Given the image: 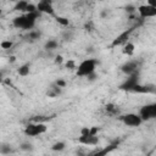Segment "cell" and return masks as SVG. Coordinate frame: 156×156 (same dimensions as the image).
Here are the masks:
<instances>
[{
    "label": "cell",
    "instance_id": "cell-10",
    "mask_svg": "<svg viewBox=\"0 0 156 156\" xmlns=\"http://www.w3.org/2000/svg\"><path fill=\"white\" fill-rule=\"evenodd\" d=\"M78 143L83 144V145H98L99 144V138H98V135H91V134L79 135Z\"/></svg>",
    "mask_w": 156,
    "mask_h": 156
},
{
    "label": "cell",
    "instance_id": "cell-23",
    "mask_svg": "<svg viewBox=\"0 0 156 156\" xmlns=\"http://www.w3.org/2000/svg\"><path fill=\"white\" fill-rule=\"evenodd\" d=\"M62 37H63V39L65 40H71V38H72V32H66V33H62Z\"/></svg>",
    "mask_w": 156,
    "mask_h": 156
},
{
    "label": "cell",
    "instance_id": "cell-25",
    "mask_svg": "<svg viewBox=\"0 0 156 156\" xmlns=\"http://www.w3.org/2000/svg\"><path fill=\"white\" fill-rule=\"evenodd\" d=\"M66 67H67V68H77L74 61H67V62H66Z\"/></svg>",
    "mask_w": 156,
    "mask_h": 156
},
{
    "label": "cell",
    "instance_id": "cell-20",
    "mask_svg": "<svg viewBox=\"0 0 156 156\" xmlns=\"http://www.w3.org/2000/svg\"><path fill=\"white\" fill-rule=\"evenodd\" d=\"M41 37V34H40V32H38V30H30L29 32V35H28V38L30 39V40H37V39H39Z\"/></svg>",
    "mask_w": 156,
    "mask_h": 156
},
{
    "label": "cell",
    "instance_id": "cell-9",
    "mask_svg": "<svg viewBox=\"0 0 156 156\" xmlns=\"http://www.w3.org/2000/svg\"><path fill=\"white\" fill-rule=\"evenodd\" d=\"M136 68H138L136 61H127L126 63H123L121 66V71L123 73H126L127 76H130V74L136 73Z\"/></svg>",
    "mask_w": 156,
    "mask_h": 156
},
{
    "label": "cell",
    "instance_id": "cell-16",
    "mask_svg": "<svg viewBox=\"0 0 156 156\" xmlns=\"http://www.w3.org/2000/svg\"><path fill=\"white\" fill-rule=\"evenodd\" d=\"M66 149V143L65 141H56L55 144L51 145V150L52 151H62Z\"/></svg>",
    "mask_w": 156,
    "mask_h": 156
},
{
    "label": "cell",
    "instance_id": "cell-17",
    "mask_svg": "<svg viewBox=\"0 0 156 156\" xmlns=\"http://www.w3.org/2000/svg\"><path fill=\"white\" fill-rule=\"evenodd\" d=\"M55 20H56V22H57L58 24H61V26H63V27H66V26L69 24V21H68L67 17H63V16H56Z\"/></svg>",
    "mask_w": 156,
    "mask_h": 156
},
{
    "label": "cell",
    "instance_id": "cell-26",
    "mask_svg": "<svg viewBox=\"0 0 156 156\" xmlns=\"http://www.w3.org/2000/svg\"><path fill=\"white\" fill-rule=\"evenodd\" d=\"M55 83H56L60 88H65V87H66V82H65V80H62V79H58V80H56Z\"/></svg>",
    "mask_w": 156,
    "mask_h": 156
},
{
    "label": "cell",
    "instance_id": "cell-33",
    "mask_svg": "<svg viewBox=\"0 0 156 156\" xmlns=\"http://www.w3.org/2000/svg\"><path fill=\"white\" fill-rule=\"evenodd\" d=\"M96 1H101V0H96Z\"/></svg>",
    "mask_w": 156,
    "mask_h": 156
},
{
    "label": "cell",
    "instance_id": "cell-13",
    "mask_svg": "<svg viewBox=\"0 0 156 156\" xmlns=\"http://www.w3.org/2000/svg\"><path fill=\"white\" fill-rule=\"evenodd\" d=\"M28 4H29V2H28L27 0H18V1L16 2V5L13 6V10H15V11H22V12H26Z\"/></svg>",
    "mask_w": 156,
    "mask_h": 156
},
{
    "label": "cell",
    "instance_id": "cell-3",
    "mask_svg": "<svg viewBox=\"0 0 156 156\" xmlns=\"http://www.w3.org/2000/svg\"><path fill=\"white\" fill-rule=\"evenodd\" d=\"M119 119H121V122L124 126L130 127V128L139 127L144 122V119L141 118V116L139 113H133V112H129V113H126V115L119 116Z\"/></svg>",
    "mask_w": 156,
    "mask_h": 156
},
{
    "label": "cell",
    "instance_id": "cell-28",
    "mask_svg": "<svg viewBox=\"0 0 156 156\" xmlns=\"http://www.w3.org/2000/svg\"><path fill=\"white\" fill-rule=\"evenodd\" d=\"M87 78H88V79H89V80H94V79H95V78H96V73H95V72H94V73H91V74H89V76H88V77H87Z\"/></svg>",
    "mask_w": 156,
    "mask_h": 156
},
{
    "label": "cell",
    "instance_id": "cell-4",
    "mask_svg": "<svg viewBox=\"0 0 156 156\" xmlns=\"http://www.w3.org/2000/svg\"><path fill=\"white\" fill-rule=\"evenodd\" d=\"M46 130H48V127H46V124H44V123H29L28 126H26V128H24V134H26V136H38V135H41V134H44V133H46Z\"/></svg>",
    "mask_w": 156,
    "mask_h": 156
},
{
    "label": "cell",
    "instance_id": "cell-7",
    "mask_svg": "<svg viewBox=\"0 0 156 156\" xmlns=\"http://www.w3.org/2000/svg\"><path fill=\"white\" fill-rule=\"evenodd\" d=\"M37 9H38V11L40 13L55 16V10H54L52 1L51 0H39L37 2Z\"/></svg>",
    "mask_w": 156,
    "mask_h": 156
},
{
    "label": "cell",
    "instance_id": "cell-5",
    "mask_svg": "<svg viewBox=\"0 0 156 156\" xmlns=\"http://www.w3.org/2000/svg\"><path fill=\"white\" fill-rule=\"evenodd\" d=\"M139 115L141 116V118L144 121H149V119L156 118V102L144 105L139 110Z\"/></svg>",
    "mask_w": 156,
    "mask_h": 156
},
{
    "label": "cell",
    "instance_id": "cell-22",
    "mask_svg": "<svg viewBox=\"0 0 156 156\" xmlns=\"http://www.w3.org/2000/svg\"><path fill=\"white\" fill-rule=\"evenodd\" d=\"M79 134L80 135H88V134H90V127H82L80 130H79Z\"/></svg>",
    "mask_w": 156,
    "mask_h": 156
},
{
    "label": "cell",
    "instance_id": "cell-27",
    "mask_svg": "<svg viewBox=\"0 0 156 156\" xmlns=\"http://www.w3.org/2000/svg\"><path fill=\"white\" fill-rule=\"evenodd\" d=\"M62 62H63V57H62L61 55H57V56L55 57V63H58V65H60V63H62Z\"/></svg>",
    "mask_w": 156,
    "mask_h": 156
},
{
    "label": "cell",
    "instance_id": "cell-12",
    "mask_svg": "<svg viewBox=\"0 0 156 156\" xmlns=\"http://www.w3.org/2000/svg\"><path fill=\"white\" fill-rule=\"evenodd\" d=\"M17 73L21 76V77H27L29 73H30V65L29 63H23L18 67L17 69Z\"/></svg>",
    "mask_w": 156,
    "mask_h": 156
},
{
    "label": "cell",
    "instance_id": "cell-32",
    "mask_svg": "<svg viewBox=\"0 0 156 156\" xmlns=\"http://www.w3.org/2000/svg\"><path fill=\"white\" fill-rule=\"evenodd\" d=\"M9 60H10V62H15V61H16V57H15V56H10Z\"/></svg>",
    "mask_w": 156,
    "mask_h": 156
},
{
    "label": "cell",
    "instance_id": "cell-14",
    "mask_svg": "<svg viewBox=\"0 0 156 156\" xmlns=\"http://www.w3.org/2000/svg\"><path fill=\"white\" fill-rule=\"evenodd\" d=\"M57 46H58V43H57V40H55V39H49V40L45 43V45H44L45 50H48V51L55 50V49H57Z\"/></svg>",
    "mask_w": 156,
    "mask_h": 156
},
{
    "label": "cell",
    "instance_id": "cell-31",
    "mask_svg": "<svg viewBox=\"0 0 156 156\" xmlns=\"http://www.w3.org/2000/svg\"><path fill=\"white\" fill-rule=\"evenodd\" d=\"M107 13H108V12H107V10H104V11L101 12V15H100V16L104 18V17H106V16H107Z\"/></svg>",
    "mask_w": 156,
    "mask_h": 156
},
{
    "label": "cell",
    "instance_id": "cell-8",
    "mask_svg": "<svg viewBox=\"0 0 156 156\" xmlns=\"http://www.w3.org/2000/svg\"><path fill=\"white\" fill-rule=\"evenodd\" d=\"M139 84V78H138V74L134 73V74H130L129 78H127V80L119 85V89L121 90H128V91H133L134 87Z\"/></svg>",
    "mask_w": 156,
    "mask_h": 156
},
{
    "label": "cell",
    "instance_id": "cell-11",
    "mask_svg": "<svg viewBox=\"0 0 156 156\" xmlns=\"http://www.w3.org/2000/svg\"><path fill=\"white\" fill-rule=\"evenodd\" d=\"M122 52L124 55H127V56H133L134 52H135V45L133 43H130V41H127L124 44L123 49H122Z\"/></svg>",
    "mask_w": 156,
    "mask_h": 156
},
{
    "label": "cell",
    "instance_id": "cell-29",
    "mask_svg": "<svg viewBox=\"0 0 156 156\" xmlns=\"http://www.w3.org/2000/svg\"><path fill=\"white\" fill-rule=\"evenodd\" d=\"M106 110H108V111H113V110H115V107H113V105H112V104H107V105H106Z\"/></svg>",
    "mask_w": 156,
    "mask_h": 156
},
{
    "label": "cell",
    "instance_id": "cell-24",
    "mask_svg": "<svg viewBox=\"0 0 156 156\" xmlns=\"http://www.w3.org/2000/svg\"><path fill=\"white\" fill-rule=\"evenodd\" d=\"M98 133H99V127H90V134L91 135H98Z\"/></svg>",
    "mask_w": 156,
    "mask_h": 156
},
{
    "label": "cell",
    "instance_id": "cell-15",
    "mask_svg": "<svg viewBox=\"0 0 156 156\" xmlns=\"http://www.w3.org/2000/svg\"><path fill=\"white\" fill-rule=\"evenodd\" d=\"M12 151L13 150H12V147H11L10 144L1 143V145H0V155H10Z\"/></svg>",
    "mask_w": 156,
    "mask_h": 156
},
{
    "label": "cell",
    "instance_id": "cell-6",
    "mask_svg": "<svg viewBox=\"0 0 156 156\" xmlns=\"http://www.w3.org/2000/svg\"><path fill=\"white\" fill-rule=\"evenodd\" d=\"M136 11H138V13L141 18H154V17H156V7L151 6L149 4L138 6Z\"/></svg>",
    "mask_w": 156,
    "mask_h": 156
},
{
    "label": "cell",
    "instance_id": "cell-18",
    "mask_svg": "<svg viewBox=\"0 0 156 156\" xmlns=\"http://www.w3.org/2000/svg\"><path fill=\"white\" fill-rule=\"evenodd\" d=\"M128 37V33L126 32V33H123V34H121L119 37H117L115 40H113V43H112V46H116V45H119L122 41H124L126 40V38Z\"/></svg>",
    "mask_w": 156,
    "mask_h": 156
},
{
    "label": "cell",
    "instance_id": "cell-2",
    "mask_svg": "<svg viewBox=\"0 0 156 156\" xmlns=\"http://www.w3.org/2000/svg\"><path fill=\"white\" fill-rule=\"evenodd\" d=\"M98 61L94 58H85L83 60L76 68V74L78 77H88L89 74L94 73L96 69Z\"/></svg>",
    "mask_w": 156,
    "mask_h": 156
},
{
    "label": "cell",
    "instance_id": "cell-1",
    "mask_svg": "<svg viewBox=\"0 0 156 156\" xmlns=\"http://www.w3.org/2000/svg\"><path fill=\"white\" fill-rule=\"evenodd\" d=\"M39 16H40V12L39 11L29 12V13H26V15H21V16H17V17L13 18L12 24H13V27H16L18 29L29 30V29H33L34 28L35 22H37V18Z\"/></svg>",
    "mask_w": 156,
    "mask_h": 156
},
{
    "label": "cell",
    "instance_id": "cell-21",
    "mask_svg": "<svg viewBox=\"0 0 156 156\" xmlns=\"http://www.w3.org/2000/svg\"><path fill=\"white\" fill-rule=\"evenodd\" d=\"M12 45H13V43L10 41V40H2V41L0 43V46H1V49H4V50H9V49H11Z\"/></svg>",
    "mask_w": 156,
    "mask_h": 156
},
{
    "label": "cell",
    "instance_id": "cell-30",
    "mask_svg": "<svg viewBox=\"0 0 156 156\" xmlns=\"http://www.w3.org/2000/svg\"><path fill=\"white\" fill-rule=\"evenodd\" d=\"M147 4L151 5V6H155V7H156V0H147Z\"/></svg>",
    "mask_w": 156,
    "mask_h": 156
},
{
    "label": "cell",
    "instance_id": "cell-19",
    "mask_svg": "<svg viewBox=\"0 0 156 156\" xmlns=\"http://www.w3.org/2000/svg\"><path fill=\"white\" fill-rule=\"evenodd\" d=\"M20 149L22 150V151H27V152H30V151H33V145L30 144V143H28V141H24V143H22L21 145H20Z\"/></svg>",
    "mask_w": 156,
    "mask_h": 156
}]
</instances>
